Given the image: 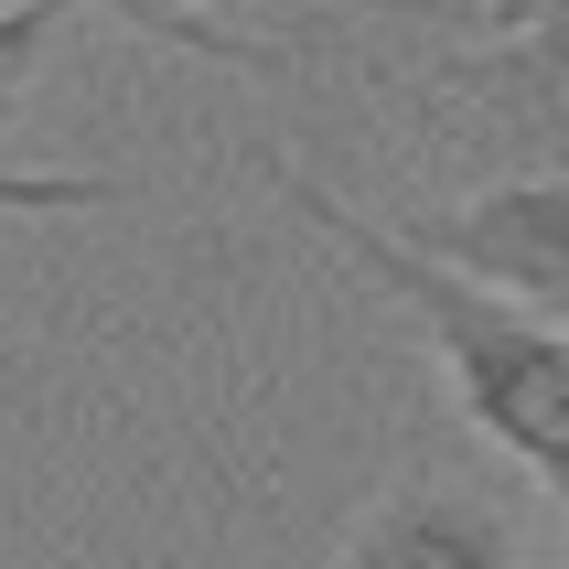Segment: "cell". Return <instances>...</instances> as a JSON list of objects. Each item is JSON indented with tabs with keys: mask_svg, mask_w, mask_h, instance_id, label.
Listing matches in <instances>:
<instances>
[{
	"mask_svg": "<svg viewBox=\"0 0 569 569\" xmlns=\"http://www.w3.org/2000/svg\"><path fill=\"white\" fill-rule=\"evenodd\" d=\"M108 22H129L161 54L193 64H237V76H312L345 22H473L483 0H97Z\"/></svg>",
	"mask_w": 569,
	"mask_h": 569,
	"instance_id": "obj_2",
	"label": "cell"
},
{
	"mask_svg": "<svg viewBox=\"0 0 569 569\" xmlns=\"http://www.w3.org/2000/svg\"><path fill=\"white\" fill-rule=\"evenodd\" d=\"M345 569H527L538 538L516 527V506H495L483 483H451V473H409L387 483L377 506L333 538Z\"/></svg>",
	"mask_w": 569,
	"mask_h": 569,
	"instance_id": "obj_4",
	"label": "cell"
},
{
	"mask_svg": "<svg viewBox=\"0 0 569 569\" xmlns=\"http://www.w3.org/2000/svg\"><path fill=\"white\" fill-rule=\"evenodd\" d=\"M527 11H538V0H483V32H516Z\"/></svg>",
	"mask_w": 569,
	"mask_h": 569,
	"instance_id": "obj_8",
	"label": "cell"
},
{
	"mask_svg": "<svg viewBox=\"0 0 569 569\" xmlns=\"http://www.w3.org/2000/svg\"><path fill=\"white\" fill-rule=\"evenodd\" d=\"M430 258L473 269V280L538 301V312L569 322V151L516 172V183H483L462 204H430V216H398Z\"/></svg>",
	"mask_w": 569,
	"mask_h": 569,
	"instance_id": "obj_3",
	"label": "cell"
},
{
	"mask_svg": "<svg viewBox=\"0 0 569 569\" xmlns=\"http://www.w3.org/2000/svg\"><path fill=\"white\" fill-rule=\"evenodd\" d=\"M119 204V172H11L0 161V216H87Z\"/></svg>",
	"mask_w": 569,
	"mask_h": 569,
	"instance_id": "obj_7",
	"label": "cell"
},
{
	"mask_svg": "<svg viewBox=\"0 0 569 569\" xmlns=\"http://www.w3.org/2000/svg\"><path fill=\"white\" fill-rule=\"evenodd\" d=\"M269 183H280L290 216L322 226V237L419 322L451 409L473 419L569 527V322L538 312V301H516V290H495V280H473V269H451V258H430L398 216H366L345 193H322L301 161H269Z\"/></svg>",
	"mask_w": 569,
	"mask_h": 569,
	"instance_id": "obj_1",
	"label": "cell"
},
{
	"mask_svg": "<svg viewBox=\"0 0 569 569\" xmlns=\"http://www.w3.org/2000/svg\"><path fill=\"white\" fill-rule=\"evenodd\" d=\"M64 11H76V0H0V129H11V108H22V87L43 76Z\"/></svg>",
	"mask_w": 569,
	"mask_h": 569,
	"instance_id": "obj_6",
	"label": "cell"
},
{
	"mask_svg": "<svg viewBox=\"0 0 569 569\" xmlns=\"http://www.w3.org/2000/svg\"><path fill=\"white\" fill-rule=\"evenodd\" d=\"M451 97L506 129V151L559 161L569 151V0H538L516 32H483L451 64Z\"/></svg>",
	"mask_w": 569,
	"mask_h": 569,
	"instance_id": "obj_5",
	"label": "cell"
}]
</instances>
